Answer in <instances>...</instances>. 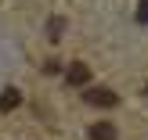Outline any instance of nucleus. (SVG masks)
<instances>
[{
	"label": "nucleus",
	"instance_id": "1",
	"mask_svg": "<svg viewBox=\"0 0 148 140\" xmlns=\"http://www.w3.org/2000/svg\"><path fill=\"white\" fill-rule=\"evenodd\" d=\"M83 97H87V104H94V108H112L116 101H119L116 90H108V86H90Z\"/></svg>",
	"mask_w": 148,
	"mask_h": 140
},
{
	"label": "nucleus",
	"instance_id": "2",
	"mask_svg": "<svg viewBox=\"0 0 148 140\" xmlns=\"http://www.w3.org/2000/svg\"><path fill=\"white\" fill-rule=\"evenodd\" d=\"M65 79H69V86H83L87 79H90V68H87L83 61H76V65H69V72H65Z\"/></svg>",
	"mask_w": 148,
	"mask_h": 140
},
{
	"label": "nucleus",
	"instance_id": "3",
	"mask_svg": "<svg viewBox=\"0 0 148 140\" xmlns=\"http://www.w3.org/2000/svg\"><path fill=\"white\" fill-rule=\"evenodd\" d=\"M119 133H116V126L112 122H94L90 126V140H116Z\"/></svg>",
	"mask_w": 148,
	"mask_h": 140
},
{
	"label": "nucleus",
	"instance_id": "4",
	"mask_svg": "<svg viewBox=\"0 0 148 140\" xmlns=\"http://www.w3.org/2000/svg\"><path fill=\"white\" fill-rule=\"evenodd\" d=\"M14 104H18V90H14V86H7V90L0 93V108H4V112H11Z\"/></svg>",
	"mask_w": 148,
	"mask_h": 140
},
{
	"label": "nucleus",
	"instance_id": "5",
	"mask_svg": "<svg viewBox=\"0 0 148 140\" xmlns=\"http://www.w3.org/2000/svg\"><path fill=\"white\" fill-rule=\"evenodd\" d=\"M62 29H65V22H62V18H51V22H47V32H51V36H58Z\"/></svg>",
	"mask_w": 148,
	"mask_h": 140
},
{
	"label": "nucleus",
	"instance_id": "6",
	"mask_svg": "<svg viewBox=\"0 0 148 140\" xmlns=\"http://www.w3.org/2000/svg\"><path fill=\"white\" fill-rule=\"evenodd\" d=\"M137 22H148V0H137Z\"/></svg>",
	"mask_w": 148,
	"mask_h": 140
}]
</instances>
